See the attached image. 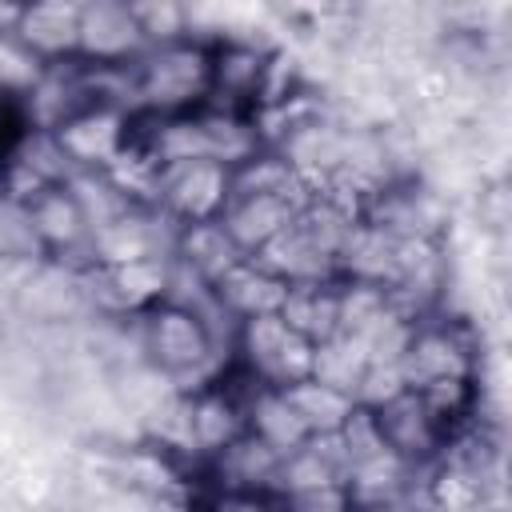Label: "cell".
<instances>
[{
    "instance_id": "4fadbf2b",
    "label": "cell",
    "mask_w": 512,
    "mask_h": 512,
    "mask_svg": "<svg viewBox=\"0 0 512 512\" xmlns=\"http://www.w3.org/2000/svg\"><path fill=\"white\" fill-rule=\"evenodd\" d=\"M240 260H244L240 248L232 244V236L224 232L220 220L184 224V228H176V236H172V264L184 268V272H192V276L204 280L208 288H212L232 264H240Z\"/></svg>"
},
{
    "instance_id": "cb8c5ba5",
    "label": "cell",
    "mask_w": 512,
    "mask_h": 512,
    "mask_svg": "<svg viewBox=\"0 0 512 512\" xmlns=\"http://www.w3.org/2000/svg\"><path fill=\"white\" fill-rule=\"evenodd\" d=\"M20 268H28V264H8V260H0V280H4L8 272H20Z\"/></svg>"
},
{
    "instance_id": "7402d4cb",
    "label": "cell",
    "mask_w": 512,
    "mask_h": 512,
    "mask_svg": "<svg viewBox=\"0 0 512 512\" xmlns=\"http://www.w3.org/2000/svg\"><path fill=\"white\" fill-rule=\"evenodd\" d=\"M480 196H484V200H492V204H500V200H504V188H488V192H480ZM480 212H488V208H480ZM488 224H492V228H500V224H504V212L488 216Z\"/></svg>"
},
{
    "instance_id": "5b68a950",
    "label": "cell",
    "mask_w": 512,
    "mask_h": 512,
    "mask_svg": "<svg viewBox=\"0 0 512 512\" xmlns=\"http://www.w3.org/2000/svg\"><path fill=\"white\" fill-rule=\"evenodd\" d=\"M224 204H228V168H224V164L192 160V164H172V168H164V184H160L156 212H160L172 228L220 220Z\"/></svg>"
},
{
    "instance_id": "603a6c76",
    "label": "cell",
    "mask_w": 512,
    "mask_h": 512,
    "mask_svg": "<svg viewBox=\"0 0 512 512\" xmlns=\"http://www.w3.org/2000/svg\"><path fill=\"white\" fill-rule=\"evenodd\" d=\"M356 512H416L408 500H396V504H368V508H356Z\"/></svg>"
},
{
    "instance_id": "277c9868",
    "label": "cell",
    "mask_w": 512,
    "mask_h": 512,
    "mask_svg": "<svg viewBox=\"0 0 512 512\" xmlns=\"http://www.w3.org/2000/svg\"><path fill=\"white\" fill-rule=\"evenodd\" d=\"M52 140L72 172H104L132 140V112L112 104H88L56 124Z\"/></svg>"
},
{
    "instance_id": "7c38bea8",
    "label": "cell",
    "mask_w": 512,
    "mask_h": 512,
    "mask_svg": "<svg viewBox=\"0 0 512 512\" xmlns=\"http://www.w3.org/2000/svg\"><path fill=\"white\" fill-rule=\"evenodd\" d=\"M296 212H300V204L288 196H232L220 212V224L232 236V244L240 248V256H252L272 236H280L296 220Z\"/></svg>"
},
{
    "instance_id": "8fae6325",
    "label": "cell",
    "mask_w": 512,
    "mask_h": 512,
    "mask_svg": "<svg viewBox=\"0 0 512 512\" xmlns=\"http://www.w3.org/2000/svg\"><path fill=\"white\" fill-rule=\"evenodd\" d=\"M284 292H288V284L276 280L272 272H264L260 264H252L248 256H244L240 264H232V268L212 284L216 312H220L228 324H240V320H252V316H268V312H280Z\"/></svg>"
},
{
    "instance_id": "d4e9b609",
    "label": "cell",
    "mask_w": 512,
    "mask_h": 512,
    "mask_svg": "<svg viewBox=\"0 0 512 512\" xmlns=\"http://www.w3.org/2000/svg\"><path fill=\"white\" fill-rule=\"evenodd\" d=\"M0 352H4V336H0Z\"/></svg>"
},
{
    "instance_id": "3957f363",
    "label": "cell",
    "mask_w": 512,
    "mask_h": 512,
    "mask_svg": "<svg viewBox=\"0 0 512 512\" xmlns=\"http://www.w3.org/2000/svg\"><path fill=\"white\" fill-rule=\"evenodd\" d=\"M480 360H476V340L472 328L460 320H432L424 316L404 352H400V376L408 392H420L436 380H460V376H476Z\"/></svg>"
},
{
    "instance_id": "ba28073f",
    "label": "cell",
    "mask_w": 512,
    "mask_h": 512,
    "mask_svg": "<svg viewBox=\"0 0 512 512\" xmlns=\"http://www.w3.org/2000/svg\"><path fill=\"white\" fill-rule=\"evenodd\" d=\"M376 428H380V440L392 456H400L408 468H424L440 456L444 448V432L432 424V416L424 412L420 396L416 392H400L392 396L388 404L380 408H368Z\"/></svg>"
},
{
    "instance_id": "9c48e42d",
    "label": "cell",
    "mask_w": 512,
    "mask_h": 512,
    "mask_svg": "<svg viewBox=\"0 0 512 512\" xmlns=\"http://www.w3.org/2000/svg\"><path fill=\"white\" fill-rule=\"evenodd\" d=\"M76 28H80V4H64V0L20 4L12 40L48 68L76 60Z\"/></svg>"
},
{
    "instance_id": "2e32d148",
    "label": "cell",
    "mask_w": 512,
    "mask_h": 512,
    "mask_svg": "<svg viewBox=\"0 0 512 512\" xmlns=\"http://www.w3.org/2000/svg\"><path fill=\"white\" fill-rule=\"evenodd\" d=\"M288 408L296 412V420L304 424L308 436H324V432H340L348 424V416L356 412V400L332 384H320V380H300L292 388H280Z\"/></svg>"
},
{
    "instance_id": "44dd1931",
    "label": "cell",
    "mask_w": 512,
    "mask_h": 512,
    "mask_svg": "<svg viewBox=\"0 0 512 512\" xmlns=\"http://www.w3.org/2000/svg\"><path fill=\"white\" fill-rule=\"evenodd\" d=\"M196 512H284V500L276 492H208Z\"/></svg>"
},
{
    "instance_id": "ffe728a7",
    "label": "cell",
    "mask_w": 512,
    "mask_h": 512,
    "mask_svg": "<svg viewBox=\"0 0 512 512\" xmlns=\"http://www.w3.org/2000/svg\"><path fill=\"white\" fill-rule=\"evenodd\" d=\"M280 500H284V512H356V504H352L344 484L304 488V492H288Z\"/></svg>"
},
{
    "instance_id": "6da1fadb",
    "label": "cell",
    "mask_w": 512,
    "mask_h": 512,
    "mask_svg": "<svg viewBox=\"0 0 512 512\" xmlns=\"http://www.w3.org/2000/svg\"><path fill=\"white\" fill-rule=\"evenodd\" d=\"M212 92V44L176 40L148 48L132 64V112L184 116L208 104Z\"/></svg>"
},
{
    "instance_id": "e0dca14e",
    "label": "cell",
    "mask_w": 512,
    "mask_h": 512,
    "mask_svg": "<svg viewBox=\"0 0 512 512\" xmlns=\"http://www.w3.org/2000/svg\"><path fill=\"white\" fill-rule=\"evenodd\" d=\"M244 428H248L252 436H260L268 448H276L280 456H288L292 448H300V444L308 440L304 424L296 420V412L288 408L284 392H276V388L252 392V400L244 404Z\"/></svg>"
},
{
    "instance_id": "7a4b0ae2",
    "label": "cell",
    "mask_w": 512,
    "mask_h": 512,
    "mask_svg": "<svg viewBox=\"0 0 512 512\" xmlns=\"http://www.w3.org/2000/svg\"><path fill=\"white\" fill-rule=\"evenodd\" d=\"M232 356L244 364L264 388H292L312 376L316 344L300 332H292L276 312L240 320L232 332Z\"/></svg>"
},
{
    "instance_id": "d6986e66",
    "label": "cell",
    "mask_w": 512,
    "mask_h": 512,
    "mask_svg": "<svg viewBox=\"0 0 512 512\" xmlns=\"http://www.w3.org/2000/svg\"><path fill=\"white\" fill-rule=\"evenodd\" d=\"M132 16H136V28H140L148 48L192 40V8H180V4H132Z\"/></svg>"
},
{
    "instance_id": "ac0fdd59",
    "label": "cell",
    "mask_w": 512,
    "mask_h": 512,
    "mask_svg": "<svg viewBox=\"0 0 512 512\" xmlns=\"http://www.w3.org/2000/svg\"><path fill=\"white\" fill-rule=\"evenodd\" d=\"M0 260L8 264H40V240L28 224V208H20L16 200H8L0 192Z\"/></svg>"
},
{
    "instance_id": "52a82bcc",
    "label": "cell",
    "mask_w": 512,
    "mask_h": 512,
    "mask_svg": "<svg viewBox=\"0 0 512 512\" xmlns=\"http://www.w3.org/2000/svg\"><path fill=\"white\" fill-rule=\"evenodd\" d=\"M28 224L40 240V252L44 260H72V256H84L88 260V240H92V224L80 208V200L72 196L68 180L64 184H52L44 188L32 204H28Z\"/></svg>"
},
{
    "instance_id": "9a60e30c",
    "label": "cell",
    "mask_w": 512,
    "mask_h": 512,
    "mask_svg": "<svg viewBox=\"0 0 512 512\" xmlns=\"http://www.w3.org/2000/svg\"><path fill=\"white\" fill-rule=\"evenodd\" d=\"M248 260L260 264L264 272H272L284 284H312V280H332L336 276V264L296 228V220L280 236H272L260 252H252Z\"/></svg>"
},
{
    "instance_id": "8992f818",
    "label": "cell",
    "mask_w": 512,
    "mask_h": 512,
    "mask_svg": "<svg viewBox=\"0 0 512 512\" xmlns=\"http://www.w3.org/2000/svg\"><path fill=\"white\" fill-rule=\"evenodd\" d=\"M148 52L132 4H80V28H76V60L84 64H100V68H116V64H132Z\"/></svg>"
},
{
    "instance_id": "5bb4252c",
    "label": "cell",
    "mask_w": 512,
    "mask_h": 512,
    "mask_svg": "<svg viewBox=\"0 0 512 512\" xmlns=\"http://www.w3.org/2000/svg\"><path fill=\"white\" fill-rule=\"evenodd\" d=\"M292 332L308 336L312 344H324L340 332V276L312 280V284H288L284 304L276 312Z\"/></svg>"
},
{
    "instance_id": "30bf717a",
    "label": "cell",
    "mask_w": 512,
    "mask_h": 512,
    "mask_svg": "<svg viewBox=\"0 0 512 512\" xmlns=\"http://www.w3.org/2000/svg\"><path fill=\"white\" fill-rule=\"evenodd\" d=\"M204 464L212 476V492H276L280 452L268 448L260 436H252L248 428Z\"/></svg>"
}]
</instances>
